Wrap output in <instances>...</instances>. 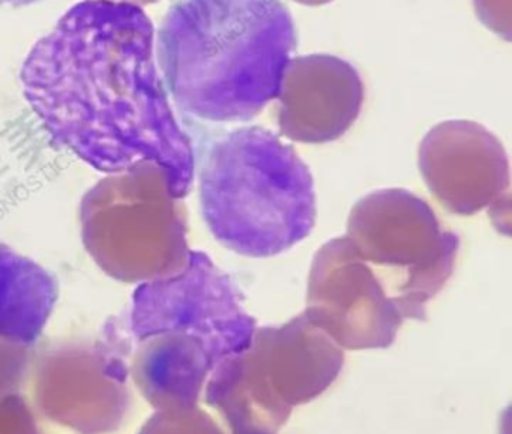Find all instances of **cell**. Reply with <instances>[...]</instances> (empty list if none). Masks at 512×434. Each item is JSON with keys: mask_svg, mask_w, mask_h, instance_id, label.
Here are the masks:
<instances>
[{"mask_svg": "<svg viewBox=\"0 0 512 434\" xmlns=\"http://www.w3.org/2000/svg\"><path fill=\"white\" fill-rule=\"evenodd\" d=\"M142 434H224L217 422L199 407L161 410Z\"/></svg>", "mask_w": 512, "mask_h": 434, "instance_id": "obj_13", "label": "cell"}, {"mask_svg": "<svg viewBox=\"0 0 512 434\" xmlns=\"http://www.w3.org/2000/svg\"><path fill=\"white\" fill-rule=\"evenodd\" d=\"M157 47L179 110L233 124L251 121L278 97L298 35L283 0H176Z\"/></svg>", "mask_w": 512, "mask_h": 434, "instance_id": "obj_2", "label": "cell"}, {"mask_svg": "<svg viewBox=\"0 0 512 434\" xmlns=\"http://www.w3.org/2000/svg\"><path fill=\"white\" fill-rule=\"evenodd\" d=\"M344 350L305 313L256 328L250 346L215 365L205 401L232 434H277L293 407L310 403L338 379Z\"/></svg>", "mask_w": 512, "mask_h": 434, "instance_id": "obj_4", "label": "cell"}, {"mask_svg": "<svg viewBox=\"0 0 512 434\" xmlns=\"http://www.w3.org/2000/svg\"><path fill=\"white\" fill-rule=\"evenodd\" d=\"M256 328V320L244 310L238 286L203 251H190L182 271L145 281L133 295L134 341L184 332L230 356L250 346Z\"/></svg>", "mask_w": 512, "mask_h": 434, "instance_id": "obj_7", "label": "cell"}, {"mask_svg": "<svg viewBox=\"0 0 512 434\" xmlns=\"http://www.w3.org/2000/svg\"><path fill=\"white\" fill-rule=\"evenodd\" d=\"M55 275L29 257L0 244V340H38L58 301Z\"/></svg>", "mask_w": 512, "mask_h": 434, "instance_id": "obj_12", "label": "cell"}, {"mask_svg": "<svg viewBox=\"0 0 512 434\" xmlns=\"http://www.w3.org/2000/svg\"><path fill=\"white\" fill-rule=\"evenodd\" d=\"M476 16L485 28L505 41L512 38L511 0H472Z\"/></svg>", "mask_w": 512, "mask_h": 434, "instance_id": "obj_14", "label": "cell"}, {"mask_svg": "<svg viewBox=\"0 0 512 434\" xmlns=\"http://www.w3.org/2000/svg\"><path fill=\"white\" fill-rule=\"evenodd\" d=\"M106 2H116V4H131L136 7H146V5L157 4L158 0H106Z\"/></svg>", "mask_w": 512, "mask_h": 434, "instance_id": "obj_16", "label": "cell"}, {"mask_svg": "<svg viewBox=\"0 0 512 434\" xmlns=\"http://www.w3.org/2000/svg\"><path fill=\"white\" fill-rule=\"evenodd\" d=\"M404 320H425L427 305L448 283L460 238L421 197L385 188L350 211L347 235Z\"/></svg>", "mask_w": 512, "mask_h": 434, "instance_id": "obj_6", "label": "cell"}, {"mask_svg": "<svg viewBox=\"0 0 512 434\" xmlns=\"http://www.w3.org/2000/svg\"><path fill=\"white\" fill-rule=\"evenodd\" d=\"M295 2L304 7H323V5L331 4L334 0H295Z\"/></svg>", "mask_w": 512, "mask_h": 434, "instance_id": "obj_17", "label": "cell"}, {"mask_svg": "<svg viewBox=\"0 0 512 434\" xmlns=\"http://www.w3.org/2000/svg\"><path fill=\"white\" fill-rule=\"evenodd\" d=\"M41 0H0L2 7H26V5L37 4Z\"/></svg>", "mask_w": 512, "mask_h": 434, "instance_id": "obj_15", "label": "cell"}, {"mask_svg": "<svg viewBox=\"0 0 512 434\" xmlns=\"http://www.w3.org/2000/svg\"><path fill=\"white\" fill-rule=\"evenodd\" d=\"M304 313L343 350L386 349L404 322L346 235L326 242L314 256Z\"/></svg>", "mask_w": 512, "mask_h": 434, "instance_id": "obj_8", "label": "cell"}, {"mask_svg": "<svg viewBox=\"0 0 512 434\" xmlns=\"http://www.w3.org/2000/svg\"><path fill=\"white\" fill-rule=\"evenodd\" d=\"M206 226L241 256H278L316 224L313 176L292 146L260 127L215 140L200 170Z\"/></svg>", "mask_w": 512, "mask_h": 434, "instance_id": "obj_3", "label": "cell"}, {"mask_svg": "<svg viewBox=\"0 0 512 434\" xmlns=\"http://www.w3.org/2000/svg\"><path fill=\"white\" fill-rule=\"evenodd\" d=\"M425 185L446 211L475 215L509 208V158L502 142L484 125L445 121L431 128L419 146Z\"/></svg>", "mask_w": 512, "mask_h": 434, "instance_id": "obj_9", "label": "cell"}, {"mask_svg": "<svg viewBox=\"0 0 512 434\" xmlns=\"http://www.w3.org/2000/svg\"><path fill=\"white\" fill-rule=\"evenodd\" d=\"M178 202L166 173L152 163L104 179L80 209L86 250L110 277L127 283L182 271L190 248Z\"/></svg>", "mask_w": 512, "mask_h": 434, "instance_id": "obj_5", "label": "cell"}, {"mask_svg": "<svg viewBox=\"0 0 512 434\" xmlns=\"http://www.w3.org/2000/svg\"><path fill=\"white\" fill-rule=\"evenodd\" d=\"M361 74L332 55L296 56L284 68L277 100L280 134L292 142L322 145L343 137L364 106Z\"/></svg>", "mask_w": 512, "mask_h": 434, "instance_id": "obj_10", "label": "cell"}, {"mask_svg": "<svg viewBox=\"0 0 512 434\" xmlns=\"http://www.w3.org/2000/svg\"><path fill=\"white\" fill-rule=\"evenodd\" d=\"M154 43L142 8L83 0L35 44L20 82L56 143L107 175L155 164L181 200L196 158L158 76Z\"/></svg>", "mask_w": 512, "mask_h": 434, "instance_id": "obj_1", "label": "cell"}, {"mask_svg": "<svg viewBox=\"0 0 512 434\" xmlns=\"http://www.w3.org/2000/svg\"><path fill=\"white\" fill-rule=\"evenodd\" d=\"M136 343L134 379L160 410L197 406L209 374L226 358L214 344L184 332H164Z\"/></svg>", "mask_w": 512, "mask_h": 434, "instance_id": "obj_11", "label": "cell"}]
</instances>
